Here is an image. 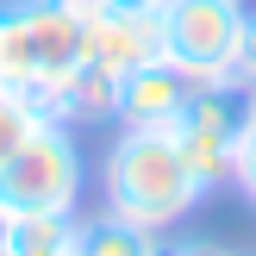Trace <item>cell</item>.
I'll return each mask as SVG.
<instances>
[{
	"mask_svg": "<svg viewBox=\"0 0 256 256\" xmlns=\"http://www.w3.org/2000/svg\"><path fill=\"white\" fill-rule=\"evenodd\" d=\"M82 225L75 219H6V256H25V250H69Z\"/></svg>",
	"mask_w": 256,
	"mask_h": 256,
	"instance_id": "cell-10",
	"label": "cell"
},
{
	"mask_svg": "<svg viewBox=\"0 0 256 256\" xmlns=\"http://www.w3.org/2000/svg\"><path fill=\"white\" fill-rule=\"evenodd\" d=\"M56 6L69 12L75 25H100V19H106V12H112V0H56Z\"/></svg>",
	"mask_w": 256,
	"mask_h": 256,
	"instance_id": "cell-15",
	"label": "cell"
},
{
	"mask_svg": "<svg viewBox=\"0 0 256 256\" xmlns=\"http://www.w3.org/2000/svg\"><path fill=\"white\" fill-rule=\"evenodd\" d=\"M232 75H238V88H244V94H256V6L244 12V38H238V62H232Z\"/></svg>",
	"mask_w": 256,
	"mask_h": 256,
	"instance_id": "cell-13",
	"label": "cell"
},
{
	"mask_svg": "<svg viewBox=\"0 0 256 256\" xmlns=\"http://www.w3.org/2000/svg\"><path fill=\"white\" fill-rule=\"evenodd\" d=\"M82 206V150L75 132L44 119L12 162H0V219H75Z\"/></svg>",
	"mask_w": 256,
	"mask_h": 256,
	"instance_id": "cell-3",
	"label": "cell"
},
{
	"mask_svg": "<svg viewBox=\"0 0 256 256\" xmlns=\"http://www.w3.org/2000/svg\"><path fill=\"white\" fill-rule=\"evenodd\" d=\"M232 188L256 206V94L244 100V125H238V156H232Z\"/></svg>",
	"mask_w": 256,
	"mask_h": 256,
	"instance_id": "cell-12",
	"label": "cell"
},
{
	"mask_svg": "<svg viewBox=\"0 0 256 256\" xmlns=\"http://www.w3.org/2000/svg\"><path fill=\"white\" fill-rule=\"evenodd\" d=\"M244 88L232 82H194V94L182 100V112H175L162 132H169V144L182 150L188 175H194L200 188H225L232 182V156H238V125H244Z\"/></svg>",
	"mask_w": 256,
	"mask_h": 256,
	"instance_id": "cell-4",
	"label": "cell"
},
{
	"mask_svg": "<svg viewBox=\"0 0 256 256\" xmlns=\"http://www.w3.org/2000/svg\"><path fill=\"white\" fill-rule=\"evenodd\" d=\"M88 62V25H75L56 0H0V88L44 106Z\"/></svg>",
	"mask_w": 256,
	"mask_h": 256,
	"instance_id": "cell-2",
	"label": "cell"
},
{
	"mask_svg": "<svg viewBox=\"0 0 256 256\" xmlns=\"http://www.w3.org/2000/svg\"><path fill=\"white\" fill-rule=\"evenodd\" d=\"M112 6H162V0H112Z\"/></svg>",
	"mask_w": 256,
	"mask_h": 256,
	"instance_id": "cell-17",
	"label": "cell"
},
{
	"mask_svg": "<svg viewBox=\"0 0 256 256\" xmlns=\"http://www.w3.org/2000/svg\"><path fill=\"white\" fill-rule=\"evenodd\" d=\"M0 256H6V219H0Z\"/></svg>",
	"mask_w": 256,
	"mask_h": 256,
	"instance_id": "cell-18",
	"label": "cell"
},
{
	"mask_svg": "<svg viewBox=\"0 0 256 256\" xmlns=\"http://www.w3.org/2000/svg\"><path fill=\"white\" fill-rule=\"evenodd\" d=\"M44 125V106L38 100H25V94H6L0 88V162H12L25 150V138Z\"/></svg>",
	"mask_w": 256,
	"mask_h": 256,
	"instance_id": "cell-11",
	"label": "cell"
},
{
	"mask_svg": "<svg viewBox=\"0 0 256 256\" xmlns=\"http://www.w3.org/2000/svg\"><path fill=\"white\" fill-rule=\"evenodd\" d=\"M162 56V6H112L100 25H88V62L119 82Z\"/></svg>",
	"mask_w": 256,
	"mask_h": 256,
	"instance_id": "cell-6",
	"label": "cell"
},
{
	"mask_svg": "<svg viewBox=\"0 0 256 256\" xmlns=\"http://www.w3.org/2000/svg\"><path fill=\"white\" fill-rule=\"evenodd\" d=\"M75 256H156V232H138L125 219H88L75 232Z\"/></svg>",
	"mask_w": 256,
	"mask_h": 256,
	"instance_id": "cell-9",
	"label": "cell"
},
{
	"mask_svg": "<svg viewBox=\"0 0 256 256\" xmlns=\"http://www.w3.org/2000/svg\"><path fill=\"white\" fill-rule=\"evenodd\" d=\"M156 256H238L219 238H156Z\"/></svg>",
	"mask_w": 256,
	"mask_h": 256,
	"instance_id": "cell-14",
	"label": "cell"
},
{
	"mask_svg": "<svg viewBox=\"0 0 256 256\" xmlns=\"http://www.w3.org/2000/svg\"><path fill=\"white\" fill-rule=\"evenodd\" d=\"M194 94V82H188L182 69H175L169 56L144 62V69L119 75V100H112V119H119V132H162V125L182 112V100Z\"/></svg>",
	"mask_w": 256,
	"mask_h": 256,
	"instance_id": "cell-7",
	"label": "cell"
},
{
	"mask_svg": "<svg viewBox=\"0 0 256 256\" xmlns=\"http://www.w3.org/2000/svg\"><path fill=\"white\" fill-rule=\"evenodd\" d=\"M244 0H162V56L188 82H232Z\"/></svg>",
	"mask_w": 256,
	"mask_h": 256,
	"instance_id": "cell-5",
	"label": "cell"
},
{
	"mask_svg": "<svg viewBox=\"0 0 256 256\" xmlns=\"http://www.w3.org/2000/svg\"><path fill=\"white\" fill-rule=\"evenodd\" d=\"M25 256H75V244L69 250H25Z\"/></svg>",
	"mask_w": 256,
	"mask_h": 256,
	"instance_id": "cell-16",
	"label": "cell"
},
{
	"mask_svg": "<svg viewBox=\"0 0 256 256\" xmlns=\"http://www.w3.org/2000/svg\"><path fill=\"white\" fill-rule=\"evenodd\" d=\"M112 100H119V82H112L100 62H82V69L50 94V119L69 125V132L75 125H100V119H112Z\"/></svg>",
	"mask_w": 256,
	"mask_h": 256,
	"instance_id": "cell-8",
	"label": "cell"
},
{
	"mask_svg": "<svg viewBox=\"0 0 256 256\" xmlns=\"http://www.w3.org/2000/svg\"><path fill=\"white\" fill-rule=\"evenodd\" d=\"M100 182H106V212L138 225V232H175L206 200V188L188 175L169 132H119Z\"/></svg>",
	"mask_w": 256,
	"mask_h": 256,
	"instance_id": "cell-1",
	"label": "cell"
}]
</instances>
